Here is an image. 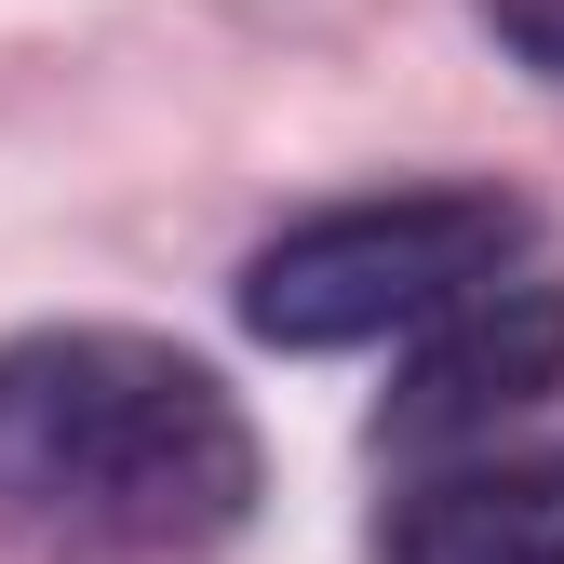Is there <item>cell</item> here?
Instances as JSON below:
<instances>
[{
  "instance_id": "1",
  "label": "cell",
  "mask_w": 564,
  "mask_h": 564,
  "mask_svg": "<svg viewBox=\"0 0 564 564\" xmlns=\"http://www.w3.org/2000/svg\"><path fill=\"white\" fill-rule=\"evenodd\" d=\"M256 416L202 349L134 323L0 336V551L202 564L256 524Z\"/></svg>"
},
{
  "instance_id": "3",
  "label": "cell",
  "mask_w": 564,
  "mask_h": 564,
  "mask_svg": "<svg viewBox=\"0 0 564 564\" xmlns=\"http://www.w3.org/2000/svg\"><path fill=\"white\" fill-rule=\"evenodd\" d=\"M551 390H564V282L511 269V282H484V296H457L444 323H416L403 377L377 403V444L431 457V444L498 431V416H538Z\"/></svg>"
},
{
  "instance_id": "4",
  "label": "cell",
  "mask_w": 564,
  "mask_h": 564,
  "mask_svg": "<svg viewBox=\"0 0 564 564\" xmlns=\"http://www.w3.org/2000/svg\"><path fill=\"white\" fill-rule=\"evenodd\" d=\"M377 564H564V444L538 457H457L431 484H403Z\"/></svg>"
},
{
  "instance_id": "2",
  "label": "cell",
  "mask_w": 564,
  "mask_h": 564,
  "mask_svg": "<svg viewBox=\"0 0 564 564\" xmlns=\"http://www.w3.org/2000/svg\"><path fill=\"white\" fill-rule=\"evenodd\" d=\"M538 242V216L511 188H364V202H323L282 242L242 256V336L269 349H377L444 323L457 296L511 282Z\"/></svg>"
},
{
  "instance_id": "5",
  "label": "cell",
  "mask_w": 564,
  "mask_h": 564,
  "mask_svg": "<svg viewBox=\"0 0 564 564\" xmlns=\"http://www.w3.org/2000/svg\"><path fill=\"white\" fill-rule=\"evenodd\" d=\"M484 28H498L538 82H564V0H484Z\"/></svg>"
}]
</instances>
